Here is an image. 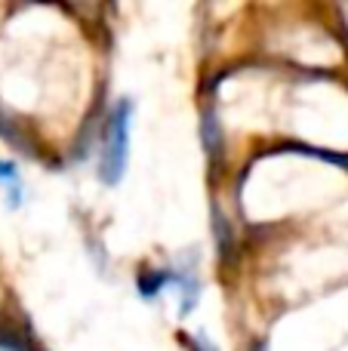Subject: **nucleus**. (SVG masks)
Wrapping results in <instances>:
<instances>
[{"mask_svg":"<svg viewBox=\"0 0 348 351\" xmlns=\"http://www.w3.org/2000/svg\"><path fill=\"white\" fill-rule=\"evenodd\" d=\"M129 127H133V102L121 99L108 114L105 127V145L99 152V179L105 185H117L127 173L129 160Z\"/></svg>","mask_w":348,"mask_h":351,"instance_id":"f257e3e1","label":"nucleus"},{"mask_svg":"<svg viewBox=\"0 0 348 351\" xmlns=\"http://www.w3.org/2000/svg\"><path fill=\"white\" fill-rule=\"evenodd\" d=\"M0 185H6V194H10V200H6V204L16 210V206L22 204V185H18L16 164H10V160H0Z\"/></svg>","mask_w":348,"mask_h":351,"instance_id":"f03ea898","label":"nucleus"},{"mask_svg":"<svg viewBox=\"0 0 348 351\" xmlns=\"http://www.w3.org/2000/svg\"><path fill=\"white\" fill-rule=\"evenodd\" d=\"M170 274H148V278H142L139 280V293H142V299H154L160 293V287L164 284H170Z\"/></svg>","mask_w":348,"mask_h":351,"instance_id":"7ed1b4c3","label":"nucleus"},{"mask_svg":"<svg viewBox=\"0 0 348 351\" xmlns=\"http://www.w3.org/2000/svg\"><path fill=\"white\" fill-rule=\"evenodd\" d=\"M191 351H216V346L207 339V336H195V346H191Z\"/></svg>","mask_w":348,"mask_h":351,"instance_id":"20e7f679","label":"nucleus"},{"mask_svg":"<svg viewBox=\"0 0 348 351\" xmlns=\"http://www.w3.org/2000/svg\"><path fill=\"white\" fill-rule=\"evenodd\" d=\"M250 351H265V346H262V342H256V346H253Z\"/></svg>","mask_w":348,"mask_h":351,"instance_id":"39448f33","label":"nucleus"}]
</instances>
